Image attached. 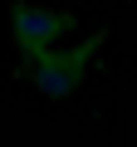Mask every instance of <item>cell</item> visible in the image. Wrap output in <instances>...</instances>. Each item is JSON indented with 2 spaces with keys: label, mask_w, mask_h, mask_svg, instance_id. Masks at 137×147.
Returning a JSON list of instances; mask_svg holds the SVG:
<instances>
[{
  "label": "cell",
  "mask_w": 137,
  "mask_h": 147,
  "mask_svg": "<svg viewBox=\"0 0 137 147\" xmlns=\"http://www.w3.org/2000/svg\"><path fill=\"white\" fill-rule=\"evenodd\" d=\"M79 30L74 10H54V5H30V0H20V5H10V44L20 59H39L59 44H68V34Z\"/></svg>",
  "instance_id": "cell-2"
},
{
  "label": "cell",
  "mask_w": 137,
  "mask_h": 147,
  "mask_svg": "<svg viewBox=\"0 0 137 147\" xmlns=\"http://www.w3.org/2000/svg\"><path fill=\"white\" fill-rule=\"evenodd\" d=\"M103 39H108L103 30H88V34L68 39V44H59V49H49V54H39V59H25L30 88H34L39 98H49V103L74 98V93L83 88V79H88V64H93V54L103 49Z\"/></svg>",
  "instance_id": "cell-1"
}]
</instances>
